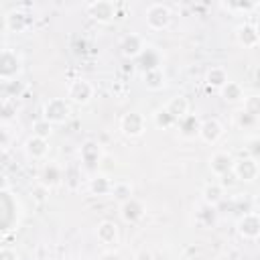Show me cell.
<instances>
[{
    "label": "cell",
    "instance_id": "ba28073f",
    "mask_svg": "<svg viewBox=\"0 0 260 260\" xmlns=\"http://www.w3.org/2000/svg\"><path fill=\"white\" fill-rule=\"evenodd\" d=\"M236 232L240 238L248 242H256L260 238V215L258 211H246L238 221H236Z\"/></svg>",
    "mask_w": 260,
    "mask_h": 260
},
{
    "label": "cell",
    "instance_id": "d590c367",
    "mask_svg": "<svg viewBox=\"0 0 260 260\" xmlns=\"http://www.w3.org/2000/svg\"><path fill=\"white\" fill-rule=\"evenodd\" d=\"M0 260H20V256L12 248H0Z\"/></svg>",
    "mask_w": 260,
    "mask_h": 260
},
{
    "label": "cell",
    "instance_id": "484cf974",
    "mask_svg": "<svg viewBox=\"0 0 260 260\" xmlns=\"http://www.w3.org/2000/svg\"><path fill=\"white\" fill-rule=\"evenodd\" d=\"M165 108H167V112L179 122L183 116L189 114V108H191V106H189V100H187L185 95H173V98L165 104Z\"/></svg>",
    "mask_w": 260,
    "mask_h": 260
},
{
    "label": "cell",
    "instance_id": "d6a6232c",
    "mask_svg": "<svg viewBox=\"0 0 260 260\" xmlns=\"http://www.w3.org/2000/svg\"><path fill=\"white\" fill-rule=\"evenodd\" d=\"M14 140V132L8 124H2L0 122V150H6Z\"/></svg>",
    "mask_w": 260,
    "mask_h": 260
},
{
    "label": "cell",
    "instance_id": "e575fe53",
    "mask_svg": "<svg viewBox=\"0 0 260 260\" xmlns=\"http://www.w3.org/2000/svg\"><path fill=\"white\" fill-rule=\"evenodd\" d=\"M223 8H228V10H232V12H250V10H254V8H258V2H240V4H221Z\"/></svg>",
    "mask_w": 260,
    "mask_h": 260
},
{
    "label": "cell",
    "instance_id": "52a82bcc",
    "mask_svg": "<svg viewBox=\"0 0 260 260\" xmlns=\"http://www.w3.org/2000/svg\"><path fill=\"white\" fill-rule=\"evenodd\" d=\"M85 10H87L89 18L95 20L98 24H110L116 18L118 4L112 0H95V2H89Z\"/></svg>",
    "mask_w": 260,
    "mask_h": 260
},
{
    "label": "cell",
    "instance_id": "e0dca14e",
    "mask_svg": "<svg viewBox=\"0 0 260 260\" xmlns=\"http://www.w3.org/2000/svg\"><path fill=\"white\" fill-rule=\"evenodd\" d=\"M144 215H146V207H144V203L138 197L132 195L130 199H126L124 203H120V217L126 223H138Z\"/></svg>",
    "mask_w": 260,
    "mask_h": 260
},
{
    "label": "cell",
    "instance_id": "f35d334b",
    "mask_svg": "<svg viewBox=\"0 0 260 260\" xmlns=\"http://www.w3.org/2000/svg\"><path fill=\"white\" fill-rule=\"evenodd\" d=\"M6 32V16L0 12V35H4Z\"/></svg>",
    "mask_w": 260,
    "mask_h": 260
},
{
    "label": "cell",
    "instance_id": "8d00e7d4",
    "mask_svg": "<svg viewBox=\"0 0 260 260\" xmlns=\"http://www.w3.org/2000/svg\"><path fill=\"white\" fill-rule=\"evenodd\" d=\"M10 185H12L10 183V177L0 171V193H8L10 191Z\"/></svg>",
    "mask_w": 260,
    "mask_h": 260
},
{
    "label": "cell",
    "instance_id": "d6986e66",
    "mask_svg": "<svg viewBox=\"0 0 260 260\" xmlns=\"http://www.w3.org/2000/svg\"><path fill=\"white\" fill-rule=\"evenodd\" d=\"M112 185H114V179L106 173H95L87 179V191L91 195H98V197H106L110 195L112 191Z\"/></svg>",
    "mask_w": 260,
    "mask_h": 260
},
{
    "label": "cell",
    "instance_id": "30bf717a",
    "mask_svg": "<svg viewBox=\"0 0 260 260\" xmlns=\"http://www.w3.org/2000/svg\"><path fill=\"white\" fill-rule=\"evenodd\" d=\"M6 16V32H24L32 24V16L24 6L12 8L10 12H4Z\"/></svg>",
    "mask_w": 260,
    "mask_h": 260
},
{
    "label": "cell",
    "instance_id": "1f68e13d",
    "mask_svg": "<svg viewBox=\"0 0 260 260\" xmlns=\"http://www.w3.org/2000/svg\"><path fill=\"white\" fill-rule=\"evenodd\" d=\"M32 134H35V136H41V138H47V140H49V136L53 134V126H51L47 120L39 118V120H35V122H32Z\"/></svg>",
    "mask_w": 260,
    "mask_h": 260
},
{
    "label": "cell",
    "instance_id": "4fadbf2b",
    "mask_svg": "<svg viewBox=\"0 0 260 260\" xmlns=\"http://www.w3.org/2000/svg\"><path fill=\"white\" fill-rule=\"evenodd\" d=\"M223 126L217 118H207V120H201V126H199V132H197V138L209 146L217 144L223 136Z\"/></svg>",
    "mask_w": 260,
    "mask_h": 260
},
{
    "label": "cell",
    "instance_id": "8992f818",
    "mask_svg": "<svg viewBox=\"0 0 260 260\" xmlns=\"http://www.w3.org/2000/svg\"><path fill=\"white\" fill-rule=\"evenodd\" d=\"M258 173H260V167H258V158L254 156H240V158H234V165H232V175L242 181V183H254L258 179Z\"/></svg>",
    "mask_w": 260,
    "mask_h": 260
},
{
    "label": "cell",
    "instance_id": "4316f807",
    "mask_svg": "<svg viewBox=\"0 0 260 260\" xmlns=\"http://www.w3.org/2000/svg\"><path fill=\"white\" fill-rule=\"evenodd\" d=\"M136 61L140 63L142 71H148V69H156V67H162V57H160V53H158L154 47H150V45H146V49L142 51V55H140Z\"/></svg>",
    "mask_w": 260,
    "mask_h": 260
},
{
    "label": "cell",
    "instance_id": "7402d4cb",
    "mask_svg": "<svg viewBox=\"0 0 260 260\" xmlns=\"http://www.w3.org/2000/svg\"><path fill=\"white\" fill-rule=\"evenodd\" d=\"M230 81V75H228V69L223 65H211L205 73V83L211 87V89H221L225 83Z\"/></svg>",
    "mask_w": 260,
    "mask_h": 260
},
{
    "label": "cell",
    "instance_id": "7a4b0ae2",
    "mask_svg": "<svg viewBox=\"0 0 260 260\" xmlns=\"http://www.w3.org/2000/svg\"><path fill=\"white\" fill-rule=\"evenodd\" d=\"M144 20H146V26L150 30H165L173 22V12H171V8L167 4L152 2L144 10Z\"/></svg>",
    "mask_w": 260,
    "mask_h": 260
},
{
    "label": "cell",
    "instance_id": "836d02e7",
    "mask_svg": "<svg viewBox=\"0 0 260 260\" xmlns=\"http://www.w3.org/2000/svg\"><path fill=\"white\" fill-rule=\"evenodd\" d=\"M242 110H246L248 114L252 116H258L260 114V104H258V95L252 93V95H246L244 102H242Z\"/></svg>",
    "mask_w": 260,
    "mask_h": 260
},
{
    "label": "cell",
    "instance_id": "5bb4252c",
    "mask_svg": "<svg viewBox=\"0 0 260 260\" xmlns=\"http://www.w3.org/2000/svg\"><path fill=\"white\" fill-rule=\"evenodd\" d=\"M39 181L47 189H53V187L61 185L63 183V167L55 160H43V165L39 169Z\"/></svg>",
    "mask_w": 260,
    "mask_h": 260
},
{
    "label": "cell",
    "instance_id": "9c48e42d",
    "mask_svg": "<svg viewBox=\"0 0 260 260\" xmlns=\"http://www.w3.org/2000/svg\"><path fill=\"white\" fill-rule=\"evenodd\" d=\"M234 37H236V43L244 49H256L258 43H260V32H258V26H256V20H246L242 24L236 26L234 30Z\"/></svg>",
    "mask_w": 260,
    "mask_h": 260
},
{
    "label": "cell",
    "instance_id": "3957f363",
    "mask_svg": "<svg viewBox=\"0 0 260 260\" xmlns=\"http://www.w3.org/2000/svg\"><path fill=\"white\" fill-rule=\"evenodd\" d=\"M22 73V57L14 49H0V81H14Z\"/></svg>",
    "mask_w": 260,
    "mask_h": 260
},
{
    "label": "cell",
    "instance_id": "4dcf8cb0",
    "mask_svg": "<svg viewBox=\"0 0 260 260\" xmlns=\"http://www.w3.org/2000/svg\"><path fill=\"white\" fill-rule=\"evenodd\" d=\"M152 122H154V126L160 128V130H169V128H175V126H177V120L167 112L165 106L158 108V110H154V114H152Z\"/></svg>",
    "mask_w": 260,
    "mask_h": 260
},
{
    "label": "cell",
    "instance_id": "f1b7e54d",
    "mask_svg": "<svg viewBox=\"0 0 260 260\" xmlns=\"http://www.w3.org/2000/svg\"><path fill=\"white\" fill-rule=\"evenodd\" d=\"M110 197H114L118 203H124L126 199H130V197H132V185H130V181H126V179H116L114 185H112Z\"/></svg>",
    "mask_w": 260,
    "mask_h": 260
},
{
    "label": "cell",
    "instance_id": "9a60e30c",
    "mask_svg": "<svg viewBox=\"0 0 260 260\" xmlns=\"http://www.w3.org/2000/svg\"><path fill=\"white\" fill-rule=\"evenodd\" d=\"M24 154L30 158V160H39V162H43V160H47V156H49V150H51V146H49V140L47 138H41V136H35V134H30L26 140H24Z\"/></svg>",
    "mask_w": 260,
    "mask_h": 260
},
{
    "label": "cell",
    "instance_id": "277c9868",
    "mask_svg": "<svg viewBox=\"0 0 260 260\" xmlns=\"http://www.w3.org/2000/svg\"><path fill=\"white\" fill-rule=\"evenodd\" d=\"M93 93H95L93 83L87 79H81V77L73 79L67 85V102L75 104V106H87L93 100Z\"/></svg>",
    "mask_w": 260,
    "mask_h": 260
},
{
    "label": "cell",
    "instance_id": "603a6c76",
    "mask_svg": "<svg viewBox=\"0 0 260 260\" xmlns=\"http://www.w3.org/2000/svg\"><path fill=\"white\" fill-rule=\"evenodd\" d=\"M142 83H144V87L150 89V91H160V89H165V85H167V77H165L162 67L142 71Z\"/></svg>",
    "mask_w": 260,
    "mask_h": 260
},
{
    "label": "cell",
    "instance_id": "8fae6325",
    "mask_svg": "<svg viewBox=\"0 0 260 260\" xmlns=\"http://www.w3.org/2000/svg\"><path fill=\"white\" fill-rule=\"evenodd\" d=\"M146 39L140 32H126L120 39V53L126 59H138L142 55V51L146 49Z\"/></svg>",
    "mask_w": 260,
    "mask_h": 260
},
{
    "label": "cell",
    "instance_id": "5b68a950",
    "mask_svg": "<svg viewBox=\"0 0 260 260\" xmlns=\"http://www.w3.org/2000/svg\"><path fill=\"white\" fill-rule=\"evenodd\" d=\"M120 132L128 138H140L146 132V118L138 110H128L120 118Z\"/></svg>",
    "mask_w": 260,
    "mask_h": 260
},
{
    "label": "cell",
    "instance_id": "ac0fdd59",
    "mask_svg": "<svg viewBox=\"0 0 260 260\" xmlns=\"http://www.w3.org/2000/svg\"><path fill=\"white\" fill-rule=\"evenodd\" d=\"M95 238L102 246H116L120 242V230L112 219H102L95 228Z\"/></svg>",
    "mask_w": 260,
    "mask_h": 260
},
{
    "label": "cell",
    "instance_id": "7c38bea8",
    "mask_svg": "<svg viewBox=\"0 0 260 260\" xmlns=\"http://www.w3.org/2000/svg\"><path fill=\"white\" fill-rule=\"evenodd\" d=\"M104 156L106 154H104L100 142H95V140H85L79 148V158H81L85 169H91V171L100 169V162L104 160Z\"/></svg>",
    "mask_w": 260,
    "mask_h": 260
},
{
    "label": "cell",
    "instance_id": "74e56055",
    "mask_svg": "<svg viewBox=\"0 0 260 260\" xmlns=\"http://www.w3.org/2000/svg\"><path fill=\"white\" fill-rule=\"evenodd\" d=\"M100 260H120V256H118L116 252H112V250H108V252H104V254L100 256Z\"/></svg>",
    "mask_w": 260,
    "mask_h": 260
},
{
    "label": "cell",
    "instance_id": "ffe728a7",
    "mask_svg": "<svg viewBox=\"0 0 260 260\" xmlns=\"http://www.w3.org/2000/svg\"><path fill=\"white\" fill-rule=\"evenodd\" d=\"M199 126H201V120H199V116L197 114H187V116H183L179 122H177V132H179V136L181 138H185V140H193L195 136H197V132H199Z\"/></svg>",
    "mask_w": 260,
    "mask_h": 260
},
{
    "label": "cell",
    "instance_id": "2e32d148",
    "mask_svg": "<svg viewBox=\"0 0 260 260\" xmlns=\"http://www.w3.org/2000/svg\"><path fill=\"white\" fill-rule=\"evenodd\" d=\"M232 165H234V156L228 152V150H215L209 160H207V169L211 171L213 177L221 179L225 177L228 173H232Z\"/></svg>",
    "mask_w": 260,
    "mask_h": 260
},
{
    "label": "cell",
    "instance_id": "f546056e",
    "mask_svg": "<svg viewBox=\"0 0 260 260\" xmlns=\"http://www.w3.org/2000/svg\"><path fill=\"white\" fill-rule=\"evenodd\" d=\"M16 116H18L16 100H12V98H2V100H0V122H2V124H10Z\"/></svg>",
    "mask_w": 260,
    "mask_h": 260
},
{
    "label": "cell",
    "instance_id": "6da1fadb",
    "mask_svg": "<svg viewBox=\"0 0 260 260\" xmlns=\"http://www.w3.org/2000/svg\"><path fill=\"white\" fill-rule=\"evenodd\" d=\"M43 120H47L51 126H61L65 124L71 114H73V108L71 104L67 102V98H49L45 104H43Z\"/></svg>",
    "mask_w": 260,
    "mask_h": 260
},
{
    "label": "cell",
    "instance_id": "83f0119b",
    "mask_svg": "<svg viewBox=\"0 0 260 260\" xmlns=\"http://www.w3.org/2000/svg\"><path fill=\"white\" fill-rule=\"evenodd\" d=\"M234 126L238 128V130H256V126H258V116H252V114H248L246 110H236V114H234Z\"/></svg>",
    "mask_w": 260,
    "mask_h": 260
},
{
    "label": "cell",
    "instance_id": "cb8c5ba5",
    "mask_svg": "<svg viewBox=\"0 0 260 260\" xmlns=\"http://www.w3.org/2000/svg\"><path fill=\"white\" fill-rule=\"evenodd\" d=\"M219 95H221L223 102H228V104H242L244 98H246V89L242 87V83L230 79V81L219 89Z\"/></svg>",
    "mask_w": 260,
    "mask_h": 260
},
{
    "label": "cell",
    "instance_id": "d4e9b609",
    "mask_svg": "<svg viewBox=\"0 0 260 260\" xmlns=\"http://www.w3.org/2000/svg\"><path fill=\"white\" fill-rule=\"evenodd\" d=\"M223 195H225V191L219 181H211L201 189V201L207 205H213V207L223 199Z\"/></svg>",
    "mask_w": 260,
    "mask_h": 260
},
{
    "label": "cell",
    "instance_id": "44dd1931",
    "mask_svg": "<svg viewBox=\"0 0 260 260\" xmlns=\"http://www.w3.org/2000/svg\"><path fill=\"white\" fill-rule=\"evenodd\" d=\"M195 223H197L199 228H203V230L215 228V223H217V211H215V207L201 201V203L195 207Z\"/></svg>",
    "mask_w": 260,
    "mask_h": 260
}]
</instances>
